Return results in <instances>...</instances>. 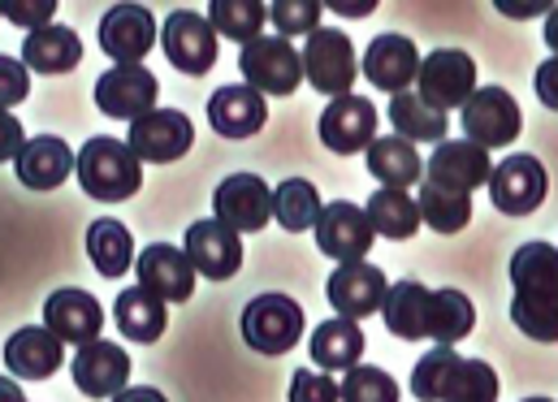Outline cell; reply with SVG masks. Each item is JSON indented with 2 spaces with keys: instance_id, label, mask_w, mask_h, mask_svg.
<instances>
[{
  "instance_id": "e0dca14e",
  "label": "cell",
  "mask_w": 558,
  "mask_h": 402,
  "mask_svg": "<svg viewBox=\"0 0 558 402\" xmlns=\"http://www.w3.org/2000/svg\"><path fill=\"white\" fill-rule=\"evenodd\" d=\"M489 169H494L489 151H481L468 138H450V143H437V151L428 156L424 182L454 191V195H468V191H481L489 182Z\"/></svg>"
},
{
  "instance_id": "60d3db41",
  "label": "cell",
  "mask_w": 558,
  "mask_h": 402,
  "mask_svg": "<svg viewBox=\"0 0 558 402\" xmlns=\"http://www.w3.org/2000/svg\"><path fill=\"white\" fill-rule=\"evenodd\" d=\"M454 360H459L454 346H433L416 364V373H412V394H416L420 402L437 399V386H441V377H446V368H450Z\"/></svg>"
},
{
  "instance_id": "4fadbf2b",
  "label": "cell",
  "mask_w": 558,
  "mask_h": 402,
  "mask_svg": "<svg viewBox=\"0 0 558 402\" xmlns=\"http://www.w3.org/2000/svg\"><path fill=\"white\" fill-rule=\"evenodd\" d=\"M386 290H390L386 272H381L377 265H368V260L338 265L333 272H329V281H325V294H329L333 312H338L342 320H355V325H360L364 316L381 312Z\"/></svg>"
},
{
  "instance_id": "74e56055",
  "label": "cell",
  "mask_w": 558,
  "mask_h": 402,
  "mask_svg": "<svg viewBox=\"0 0 558 402\" xmlns=\"http://www.w3.org/2000/svg\"><path fill=\"white\" fill-rule=\"evenodd\" d=\"M265 22H269V13H265L260 0H213V4H208V26H213V35H226V39H234V44L260 39Z\"/></svg>"
},
{
  "instance_id": "d590c367",
  "label": "cell",
  "mask_w": 558,
  "mask_h": 402,
  "mask_svg": "<svg viewBox=\"0 0 558 402\" xmlns=\"http://www.w3.org/2000/svg\"><path fill=\"white\" fill-rule=\"evenodd\" d=\"M416 212H420V226H428L437 234H459L472 221V199L468 195H454V191H441L433 182H420Z\"/></svg>"
},
{
  "instance_id": "ee69618b",
  "label": "cell",
  "mask_w": 558,
  "mask_h": 402,
  "mask_svg": "<svg viewBox=\"0 0 558 402\" xmlns=\"http://www.w3.org/2000/svg\"><path fill=\"white\" fill-rule=\"evenodd\" d=\"M31 96V74L22 61L0 57V113H9L13 105H22Z\"/></svg>"
},
{
  "instance_id": "277c9868",
  "label": "cell",
  "mask_w": 558,
  "mask_h": 402,
  "mask_svg": "<svg viewBox=\"0 0 558 402\" xmlns=\"http://www.w3.org/2000/svg\"><path fill=\"white\" fill-rule=\"evenodd\" d=\"M239 70H243V83L256 96H294L299 83H303L299 48L290 39H281V35H260V39L243 44Z\"/></svg>"
},
{
  "instance_id": "6da1fadb",
  "label": "cell",
  "mask_w": 558,
  "mask_h": 402,
  "mask_svg": "<svg viewBox=\"0 0 558 402\" xmlns=\"http://www.w3.org/2000/svg\"><path fill=\"white\" fill-rule=\"evenodd\" d=\"M555 260L558 252L550 243H524L511 256V281H515V303L511 316L533 342H555Z\"/></svg>"
},
{
  "instance_id": "52a82bcc",
  "label": "cell",
  "mask_w": 558,
  "mask_h": 402,
  "mask_svg": "<svg viewBox=\"0 0 558 402\" xmlns=\"http://www.w3.org/2000/svg\"><path fill=\"white\" fill-rule=\"evenodd\" d=\"M463 131H468V143H476L481 151L515 143L524 131L520 100L507 87H476L463 100Z\"/></svg>"
},
{
  "instance_id": "9a60e30c",
  "label": "cell",
  "mask_w": 558,
  "mask_h": 402,
  "mask_svg": "<svg viewBox=\"0 0 558 402\" xmlns=\"http://www.w3.org/2000/svg\"><path fill=\"white\" fill-rule=\"evenodd\" d=\"M316 131H320V143L329 151L355 156L377 138V105L368 96H338V100L325 105Z\"/></svg>"
},
{
  "instance_id": "bcb514c9",
  "label": "cell",
  "mask_w": 558,
  "mask_h": 402,
  "mask_svg": "<svg viewBox=\"0 0 558 402\" xmlns=\"http://www.w3.org/2000/svg\"><path fill=\"white\" fill-rule=\"evenodd\" d=\"M555 83H558V65H555V61H546V65L537 70V96H542V105H550V109L558 105Z\"/></svg>"
},
{
  "instance_id": "ac0fdd59",
  "label": "cell",
  "mask_w": 558,
  "mask_h": 402,
  "mask_svg": "<svg viewBox=\"0 0 558 402\" xmlns=\"http://www.w3.org/2000/svg\"><path fill=\"white\" fill-rule=\"evenodd\" d=\"M70 373H74V386H78L87 399H100V402L118 399V394L126 390V381H131V355H126L118 342L96 338V342L78 346Z\"/></svg>"
},
{
  "instance_id": "836d02e7",
  "label": "cell",
  "mask_w": 558,
  "mask_h": 402,
  "mask_svg": "<svg viewBox=\"0 0 558 402\" xmlns=\"http://www.w3.org/2000/svg\"><path fill=\"white\" fill-rule=\"evenodd\" d=\"M433 402H498V373L485 360H454Z\"/></svg>"
},
{
  "instance_id": "4dcf8cb0",
  "label": "cell",
  "mask_w": 558,
  "mask_h": 402,
  "mask_svg": "<svg viewBox=\"0 0 558 402\" xmlns=\"http://www.w3.org/2000/svg\"><path fill=\"white\" fill-rule=\"evenodd\" d=\"M87 256H92L100 277L113 281V277L131 272V265H135V239H131V230L122 221L100 217V221L87 226Z\"/></svg>"
},
{
  "instance_id": "f35d334b",
  "label": "cell",
  "mask_w": 558,
  "mask_h": 402,
  "mask_svg": "<svg viewBox=\"0 0 558 402\" xmlns=\"http://www.w3.org/2000/svg\"><path fill=\"white\" fill-rule=\"evenodd\" d=\"M338 402H399V381L381 368L355 364L347 373V381L338 386Z\"/></svg>"
},
{
  "instance_id": "ba28073f",
  "label": "cell",
  "mask_w": 558,
  "mask_h": 402,
  "mask_svg": "<svg viewBox=\"0 0 558 402\" xmlns=\"http://www.w3.org/2000/svg\"><path fill=\"white\" fill-rule=\"evenodd\" d=\"M489 199L498 212L507 217H529L546 204V191H550V178H546V165L537 156H507L502 165L489 169Z\"/></svg>"
},
{
  "instance_id": "2e32d148",
  "label": "cell",
  "mask_w": 558,
  "mask_h": 402,
  "mask_svg": "<svg viewBox=\"0 0 558 402\" xmlns=\"http://www.w3.org/2000/svg\"><path fill=\"white\" fill-rule=\"evenodd\" d=\"M44 329L65 346H87V342H96L100 338V329H105V307H100V299L96 294H87V290H78V285H70V290H57L48 303H44Z\"/></svg>"
},
{
  "instance_id": "b9f144b4",
  "label": "cell",
  "mask_w": 558,
  "mask_h": 402,
  "mask_svg": "<svg viewBox=\"0 0 558 402\" xmlns=\"http://www.w3.org/2000/svg\"><path fill=\"white\" fill-rule=\"evenodd\" d=\"M290 402H338V381L320 368H299L290 377Z\"/></svg>"
},
{
  "instance_id": "681fc988",
  "label": "cell",
  "mask_w": 558,
  "mask_h": 402,
  "mask_svg": "<svg viewBox=\"0 0 558 402\" xmlns=\"http://www.w3.org/2000/svg\"><path fill=\"white\" fill-rule=\"evenodd\" d=\"M333 9H338V13H368L373 4H333Z\"/></svg>"
},
{
  "instance_id": "f1b7e54d",
  "label": "cell",
  "mask_w": 558,
  "mask_h": 402,
  "mask_svg": "<svg viewBox=\"0 0 558 402\" xmlns=\"http://www.w3.org/2000/svg\"><path fill=\"white\" fill-rule=\"evenodd\" d=\"M364 151H368V173H373L381 186H390V191H408V186H416L420 178H424V160H420V151L412 147V143L395 138V134L373 138Z\"/></svg>"
},
{
  "instance_id": "83f0119b",
  "label": "cell",
  "mask_w": 558,
  "mask_h": 402,
  "mask_svg": "<svg viewBox=\"0 0 558 402\" xmlns=\"http://www.w3.org/2000/svg\"><path fill=\"white\" fill-rule=\"evenodd\" d=\"M381 316H386V329H390L395 338H403V342L428 338V285H420L416 277L395 281V285L386 290Z\"/></svg>"
},
{
  "instance_id": "603a6c76",
  "label": "cell",
  "mask_w": 558,
  "mask_h": 402,
  "mask_svg": "<svg viewBox=\"0 0 558 402\" xmlns=\"http://www.w3.org/2000/svg\"><path fill=\"white\" fill-rule=\"evenodd\" d=\"M13 169H17V182L22 186H31V191H57L70 178V169H74V151L57 134H35V138L22 143Z\"/></svg>"
},
{
  "instance_id": "8fae6325",
  "label": "cell",
  "mask_w": 558,
  "mask_h": 402,
  "mask_svg": "<svg viewBox=\"0 0 558 402\" xmlns=\"http://www.w3.org/2000/svg\"><path fill=\"white\" fill-rule=\"evenodd\" d=\"M312 230H316V247H320L325 256L342 260V265L364 260L368 247H373V239H377L373 226H368V217H364V208L351 204V199L320 204V217H316Z\"/></svg>"
},
{
  "instance_id": "7402d4cb",
  "label": "cell",
  "mask_w": 558,
  "mask_h": 402,
  "mask_svg": "<svg viewBox=\"0 0 558 402\" xmlns=\"http://www.w3.org/2000/svg\"><path fill=\"white\" fill-rule=\"evenodd\" d=\"M420 52L408 35H377L364 52V78L390 96H403L408 87H416Z\"/></svg>"
},
{
  "instance_id": "e575fe53",
  "label": "cell",
  "mask_w": 558,
  "mask_h": 402,
  "mask_svg": "<svg viewBox=\"0 0 558 402\" xmlns=\"http://www.w3.org/2000/svg\"><path fill=\"white\" fill-rule=\"evenodd\" d=\"M390 126H395V138L416 147V143H446L450 122H446V113L428 109L416 92H403V96L390 100Z\"/></svg>"
},
{
  "instance_id": "9c48e42d",
  "label": "cell",
  "mask_w": 558,
  "mask_h": 402,
  "mask_svg": "<svg viewBox=\"0 0 558 402\" xmlns=\"http://www.w3.org/2000/svg\"><path fill=\"white\" fill-rule=\"evenodd\" d=\"M213 212L226 230L243 234H260L274 221V191L265 186V178L256 173H230L217 191H213Z\"/></svg>"
},
{
  "instance_id": "c3c4849f",
  "label": "cell",
  "mask_w": 558,
  "mask_h": 402,
  "mask_svg": "<svg viewBox=\"0 0 558 402\" xmlns=\"http://www.w3.org/2000/svg\"><path fill=\"white\" fill-rule=\"evenodd\" d=\"M0 402H26V399H22V390H17V381L0 377Z\"/></svg>"
},
{
  "instance_id": "7a4b0ae2",
  "label": "cell",
  "mask_w": 558,
  "mask_h": 402,
  "mask_svg": "<svg viewBox=\"0 0 558 402\" xmlns=\"http://www.w3.org/2000/svg\"><path fill=\"white\" fill-rule=\"evenodd\" d=\"M74 173L78 186L105 204H122L143 186L140 156L122 138H87L83 151H74Z\"/></svg>"
},
{
  "instance_id": "cb8c5ba5",
  "label": "cell",
  "mask_w": 558,
  "mask_h": 402,
  "mask_svg": "<svg viewBox=\"0 0 558 402\" xmlns=\"http://www.w3.org/2000/svg\"><path fill=\"white\" fill-rule=\"evenodd\" d=\"M61 364H65V346L44 325H26L4 342V368L17 381H48Z\"/></svg>"
},
{
  "instance_id": "8992f818",
  "label": "cell",
  "mask_w": 558,
  "mask_h": 402,
  "mask_svg": "<svg viewBox=\"0 0 558 402\" xmlns=\"http://www.w3.org/2000/svg\"><path fill=\"white\" fill-rule=\"evenodd\" d=\"M476 92V61L459 48H437L428 57H420L416 70V96L437 109V113H450V109H463V100Z\"/></svg>"
},
{
  "instance_id": "4316f807",
  "label": "cell",
  "mask_w": 558,
  "mask_h": 402,
  "mask_svg": "<svg viewBox=\"0 0 558 402\" xmlns=\"http://www.w3.org/2000/svg\"><path fill=\"white\" fill-rule=\"evenodd\" d=\"M364 355V329L355 320H320L312 329V364H320V373H351Z\"/></svg>"
},
{
  "instance_id": "5bb4252c",
  "label": "cell",
  "mask_w": 558,
  "mask_h": 402,
  "mask_svg": "<svg viewBox=\"0 0 558 402\" xmlns=\"http://www.w3.org/2000/svg\"><path fill=\"white\" fill-rule=\"evenodd\" d=\"M156 96H160V83H156V74L147 65H113L109 74L96 78L100 113L122 118V122H140L143 113H151Z\"/></svg>"
},
{
  "instance_id": "5b68a950",
  "label": "cell",
  "mask_w": 558,
  "mask_h": 402,
  "mask_svg": "<svg viewBox=\"0 0 558 402\" xmlns=\"http://www.w3.org/2000/svg\"><path fill=\"white\" fill-rule=\"evenodd\" d=\"M243 342L260 355H286L303 338V307L286 294H256L243 307Z\"/></svg>"
},
{
  "instance_id": "484cf974",
  "label": "cell",
  "mask_w": 558,
  "mask_h": 402,
  "mask_svg": "<svg viewBox=\"0 0 558 402\" xmlns=\"http://www.w3.org/2000/svg\"><path fill=\"white\" fill-rule=\"evenodd\" d=\"M83 61V44L70 26H44V31H31L26 44H22V65L26 74H70L74 65Z\"/></svg>"
},
{
  "instance_id": "ab89813d",
  "label": "cell",
  "mask_w": 558,
  "mask_h": 402,
  "mask_svg": "<svg viewBox=\"0 0 558 402\" xmlns=\"http://www.w3.org/2000/svg\"><path fill=\"white\" fill-rule=\"evenodd\" d=\"M265 13H269V22L278 26L281 39H290V35H312V31L320 26V4H316V0H274V4H265Z\"/></svg>"
},
{
  "instance_id": "7bdbcfd3",
  "label": "cell",
  "mask_w": 558,
  "mask_h": 402,
  "mask_svg": "<svg viewBox=\"0 0 558 402\" xmlns=\"http://www.w3.org/2000/svg\"><path fill=\"white\" fill-rule=\"evenodd\" d=\"M0 13L26 31H44V26H52L57 4L52 0H0Z\"/></svg>"
},
{
  "instance_id": "f907efd6",
  "label": "cell",
  "mask_w": 558,
  "mask_h": 402,
  "mask_svg": "<svg viewBox=\"0 0 558 402\" xmlns=\"http://www.w3.org/2000/svg\"><path fill=\"white\" fill-rule=\"evenodd\" d=\"M524 402H555V399H524Z\"/></svg>"
},
{
  "instance_id": "ffe728a7",
  "label": "cell",
  "mask_w": 558,
  "mask_h": 402,
  "mask_svg": "<svg viewBox=\"0 0 558 402\" xmlns=\"http://www.w3.org/2000/svg\"><path fill=\"white\" fill-rule=\"evenodd\" d=\"M182 256L191 260V268L208 281H230L243 268V239L234 230H226L217 217L213 221H195L186 230V247Z\"/></svg>"
},
{
  "instance_id": "d6a6232c",
  "label": "cell",
  "mask_w": 558,
  "mask_h": 402,
  "mask_svg": "<svg viewBox=\"0 0 558 402\" xmlns=\"http://www.w3.org/2000/svg\"><path fill=\"white\" fill-rule=\"evenodd\" d=\"M364 217H368L373 234H381V239H395V243L412 239V234L420 230L416 195H412V191H390V186L373 191V199H368Z\"/></svg>"
},
{
  "instance_id": "7dc6e473",
  "label": "cell",
  "mask_w": 558,
  "mask_h": 402,
  "mask_svg": "<svg viewBox=\"0 0 558 402\" xmlns=\"http://www.w3.org/2000/svg\"><path fill=\"white\" fill-rule=\"evenodd\" d=\"M109 402H169L160 390H151V386H131V390H122L118 399H109Z\"/></svg>"
},
{
  "instance_id": "d4e9b609",
  "label": "cell",
  "mask_w": 558,
  "mask_h": 402,
  "mask_svg": "<svg viewBox=\"0 0 558 402\" xmlns=\"http://www.w3.org/2000/svg\"><path fill=\"white\" fill-rule=\"evenodd\" d=\"M269 105L252 87H217L208 100V126L221 138H252L265 131Z\"/></svg>"
},
{
  "instance_id": "7c38bea8",
  "label": "cell",
  "mask_w": 558,
  "mask_h": 402,
  "mask_svg": "<svg viewBox=\"0 0 558 402\" xmlns=\"http://www.w3.org/2000/svg\"><path fill=\"white\" fill-rule=\"evenodd\" d=\"M191 143H195V126L178 109H151V113H143L140 122H131V138H126V147L140 156V165L143 160L173 165V160H182L191 151Z\"/></svg>"
},
{
  "instance_id": "f6af8a7d",
  "label": "cell",
  "mask_w": 558,
  "mask_h": 402,
  "mask_svg": "<svg viewBox=\"0 0 558 402\" xmlns=\"http://www.w3.org/2000/svg\"><path fill=\"white\" fill-rule=\"evenodd\" d=\"M22 143H26L22 122H17V118H9V113H0V165H4V160H17Z\"/></svg>"
},
{
  "instance_id": "8d00e7d4",
  "label": "cell",
  "mask_w": 558,
  "mask_h": 402,
  "mask_svg": "<svg viewBox=\"0 0 558 402\" xmlns=\"http://www.w3.org/2000/svg\"><path fill=\"white\" fill-rule=\"evenodd\" d=\"M320 217V191L307 182V178H286L274 191V221L290 234H303L312 230Z\"/></svg>"
},
{
  "instance_id": "30bf717a",
  "label": "cell",
  "mask_w": 558,
  "mask_h": 402,
  "mask_svg": "<svg viewBox=\"0 0 558 402\" xmlns=\"http://www.w3.org/2000/svg\"><path fill=\"white\" fill-rule=\"evenodd\" d=\"M160 48H165L169 65L182 70V74H191V78H199V74H208L217 65V35H213L208 17L195 13V9H173L165 17Z\"/></svg>"
},
{
  "instance_id": "f546056e",
  "label": "cell",
  "mask_w": 558,
  "mask_h": 402,
  "mask_svg": "<svg viewBox=\"0 0 558 402\" xmlns=\"http://www.w3.org/2000/svg\"><path fill=\"white\" fill-rule=\"evenodd\" d=\"M476 329V307L463 290H428V338L437 346H459Z\"/></svg>"
},
{
  "instance_id": "1f68e13d",
  "label": "cell",
  "mask_w": 558,
  "mask_h": 402,
  "mask_svg": "<svg viewBox=\"0 0 558 402\" xmlns=\"http://www.w3.org/2000/svg\"><path fill=\"white\" fill-rule=\"evenodd\" d=\"M113 320H118V329L131 338V342H140V346H151L160 333H165V325H169V312H165V303L156 299V294H147V290H122L118 294V303H113Z\"/></svg>"
},
{
  "instance_id": "44dd1931",
  "label": "cell",
  "mask_w": 558,
  "mask_h": 402,
  "mask_svg": "<svg viewBox=\"0 0 558 402\" xmlns=\"http://www.w3.org/2000/svg\"><path fill=\"white\" fill-rule=\"evenodd\" d=\"M140 290L156 294L160 303H186L195 294V268L173 243H151L140 252Z\"/></svg>"
},
{
  "instance_id": "3957f363",
  "label": "cell",
  "mask_w": 558,
  "mask_h": 402,
  "mask_svg": "<svg viewBox=\"0 0 558 402\" xmlns=\"http://www.w3.org/2000/svg\"><path fill=\"white\" fill-rule=\"evenodd\" d=\"M299 65H303V78L312 83V92L333 96V100L351 96L355 74H360L355 48H351L347 31H338V26H316L307 35V44L299 48Z\"/></svg>"
},
{
  "instance_id": "d6986e66",
  "label": "cell",
  "mask_w": 558,
  "mask_h": 402,
  "mask_svg": "<svg viewBox=\"0 0 558 402\" xmlns=\"http://www.w3.org/2000/svg\"><path fill=\"white\" fill-rule=\"evenodd\" d=\"M156 44V17L143 4H113L100 17V48L118 65H143Z\"/></svg>"
}]
</instances>
